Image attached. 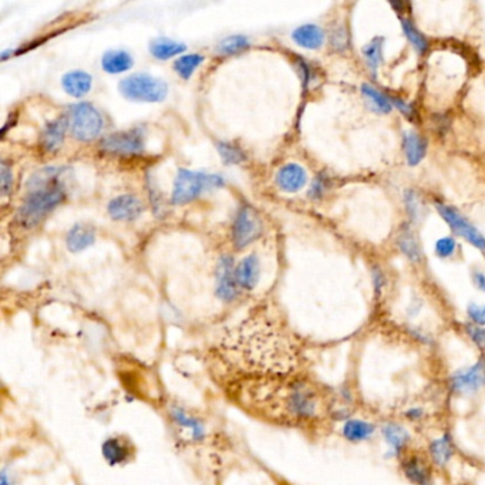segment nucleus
<instances>
[{"mask_svg": "<svg viewBox=\"0 0 485 485\" xmlns=\"http://www.w3.org/2000/svg\"><path fill=\"white\" fill-rule=\"evenodd\" d=\"M304 361L298 339L268 308L227 329L210 352L211 371L221 385L244 378L295 377Z\"/></svg>", "mask_w": 485, "mask_h": 485, "instance_id": "1", "label": "nucleus"}, {"mask_svg": "<svg viewBox=\"0 0 485 485\" xmlns=\"http://www.w3.org/2000/svg\"><path fill=\"white\" fill-rule=\"evenodd\" d=\"M222 387L245 413L276 426L297 427L312 423L319 419L325 406L318 385L299 376L244 378Z\"/></svg>", "mask_w": 485, "mask_h": 485, "instance_id": "2", "label": "nucleus"}, {"mask_svg": "<svg viewBox=\"0 0 485 485\" xmlns=\"http://www.w3.org/2000/svg\"><path fill=\"white\" fill-rule=\"evenodd\" d=\"M61 171L46 168L39 171L29 181V193L20 205L16 220L22 228L30 229L42 222L66 197V189L60 181Z\"/></svg>", "mask_w": 485, "mask_h": 485, "instance_id": "3", "label": "nucleus"}, {"mask_svg": "<svg viewBox=\"0 0 485 485\" xmlns=\"http://www.w3.org/2000/svg\"><path fill=\"white\" fill-rule=\"evenodd\" d=\"M222 184L224 179L220 175L179 169L174 184L172 203L176 205L191 203L192 200L198 198L204 189L220 186Z\"/></svg>", "mask_w": 485, "mask_h": 485, "instance_id": "4", "label": "nucleus"}, {"mask_svg": "<svg viewBox=\"0 0 485 485\" xmlns=\"http://www.w3.org/2000/svg\"><path fill=\"white\" fill-rule=\"evenodd\" d=\"M120 91L133 102L158 103L167 97L168 87L165 81L150 74H133L120 83Z\"/></svg>", "mask_w": 485, "mask_h": 485, "instance_id": "5", "label": "nucleus"}, {"mask_svg": "<svg viewBox=\"0 0 485 485\" xmlns=\"http://www.w3.org/2000/svg\"><path fill=\"white\" fill-rule=\"evenodd\" d=\"M67 119L71 136L80 141H91L97 138L104 127V120L100 112L90 103L71 106Z\"/></svg>", "mask_w": 485, "mask_h": 485, "instance_id": "6", "label": "nucleus"}, {"mask_svg": "<svg viewBox=\"0 0 485 485\" xmlns=\"http://www.w3.org/2000/svg\"><path fill=\"white\" fill-rule=\"evenodd\" d=\"M169 419L175 437L182 445H196L205 440L207 430L204 423L184 406L178 403L169 405Z\"/></svg>", "mask_w": 485, "mask_h": 485, "instance_id": "7", "label": "nucleus"}, {"mask_svg": "<svg viewBox=\"0 0 485 485\" xmlns=\"http://www.w3.org/2000/svg\"><path fill=\"white\" fill-rule=\"evenodd\" d=\"M448 387L458 396L474 395L485 389V357L478 359L474 364L455 370L448 377Z\"/></svg>", "mask_w": 485, "mask_h": 485, "instance_id": "8", "label": "nucleus"}, {"mask_svg": "<svg viewBox=\"0 0 485 485\" xmlns=\"http://www.w3.org/2000/svg\"><path fill=\"white\" fill-rule=\"evenodd\" d=\"M262 235V221L258 212L249 207L244 205L232 225V241L236 248L242 249L252 244Z\"/></svg>", "mask_w": 485, "mask_h": 485, "instance_id": "9", "label": "nucleus"}, {"mask_svg": "<svg viewBox=\"0 0 485 485\" xmlns=\"http://www.w3.org/2000/svg\"><path fill=\"white\" fill-rule=\"evenodd\" d=\"M437 211L440 212L441 218L450 225V228L465 241H468L475 248L485 251V236L472 225L469 224L455 208L445 205V204H436Z\"/></svg>", "mask_w": 485, "mask_h": 485, "instance_id": "10", "label": "nucleus"}, {"mask_svg": "<svg viewBox=\"0 0 485 485\" xmlns=\"http://www.w3.org/2000/svg\"><path fill=\"white\" fill-rule=\"evenodd\" d=\"M102 148L116 155H137L144 151V138L138 130L120 131L103 138Z\"/></svg>", "mask_w": 485, "mask_h": 485, "instance_id": "11", "label": "nucleus"}, {"mask_svg": "<svg viewBox=\"0 0 485 485\" xmlns=\"http://www.w3.org/2000/svg\"><path fill=\"white\" fill-rule=\"evenodd\" d=\"M241 287L235 277L234 261L231 256H222L217 268V295L221 301L231 304L241 295Z\"/></svg>", "mask_w": 485, "mask_h": 485, "instance_id": "12", "label": "nucleus"}, {"mask_svg": "<svg viewBox=\"0 0 485 485\" xmlns=\"http://www.w3.org/2000/svg\"><path fill=\"white\" fill-rule=\"evenodd\" d=\"M400 468L413 485H434L431 462H427L419 454H405L400 461Z\"/></svg>", "mask_w": 485, "mask_h": 485, "instance_id": "13", "label": "nucleus"}, {"mask_svg": "<svg viewBox=\"0 0 485 485\" xmlns=\"http://www.w3.org/2000/svg\"><path fill=\"white\" fill-rule=\"evenodd\" d=\"M102 454L110 465H124L134 458L136 447L126 437H110L103 443Z\"/></svg>", "mask_w": 485, "mask_h": 485, "instance_id": "14", "label": "nucleus"}, {"mask_svg": "<svg viewBox=\"0 0 485 485\" xmlns=\"http://www.w3.org/2000/svg\"><path fill=\"white\" fill-rule=\"evenodd\" d=\"M380 431L384 443L390 450V454L393 457H403L412 441V434L409 430L400 423L389 421L381 426Z\"/></svg>", "mask_w": 485, "mask_h": 485, "instance_id": "15", "label": "nucleus"}, {"mask_svg": "<svg viewBox=\"0 0 485 485\" xmlns=\"http://www.w3.org/2000/svg\"><path fill=\"white\" fill-rule=\"evenodd\" d=\"M144 212V204L131 193L116 197L109 204V214L116 221H134Z\"/></svg>", "mask_w": 485, "mask_h": 485, "instance_id": "16", "label": "nucleus"}, {"mask_svg": "<svg viewBox=\"0 0 485 485\" xmlns=\"http://www.w3.org/2000/svg\"><path fill=\"white\" fill-rule=\"evenodd\" d=\"M430 462L437 468H444L450 464L457 453L455 443L450 433H444L441 437L434 438L427 448Z\"/></svg>", "mask_w": 485, "mask_h": 485, "instance_id": "17", "label": "nucleus"}, {"mask_svg": "<svg viewBox=\"0 0 485 485\" xmlns=\"http://www.w3.org/2000/svg\"><path fill=\"white\" fill-rule=\"evenodd\" d=\"M308 182V174L299 164H286L276 175V184L285 192H298Z\"/></svg>", "mask_w": 485, "mask_h": 485, "instance_id": "18", "label": "nucleus"}, {"mask_svg": "<svg viewBox=\"0 0 485 485\" xmlns=\"http://www.w3.org/2000/svg\"><path fill=\"white\" fill-rule=\"evenodd\" d=\"M67 128H68L67 116H63V117L56 119L54 121L49 123L40 136L42 148L46 152H56L57 150H60V147L64 143Z\"/></svg>", "mask_w": 485, "mask_h": 485, "instance_id": "19", "label": "nucleus"}, {"mask_svg": "<svg viewBox=\"0 0 485 485\" xmlns=\"http://www.w3.org/2000/svg\"><path fill=\"white\" fill-rule=\"evenodd\" d=\"M235 277L241 290H252L259 280V259L249 255L235 268Z\"/></svg>", "mask_w": 485, "mask_h": 485, "instance_id": "20", "label": "nucleus"}, {"mask_svg": "<svg viewBox=\"0 0 485 485\" xmlns=\"http://www.w3.org/2000/svg\"><path fill=\"white\" fill-rule=\"evenodd\" d=\"M377 427L374 423L361 419H349L342 427V434L349 443L359 444L369 441L374 436Z\"/></svg>", "mask_w": 485, "mask_h": 485, "instance_id": "21", "label": "nucleus"}, {"mask_svg": "<svg viewBox=\"0 0 485 485\" xmlns=\"http://www.w3.org/2000/svg\"><path fill=\"white\" fill-rule=\"evenodd\" d=\"M292 39L301 47L318 50L325 43V32L318 25H304L292 33Z\"/></svg>", "mask_w": 485, "mask_h": 485, "instance_id": "22", "label": "nucleus"}, {"mask_svg": "<svg viewBox=\"0 0 485 485\" xmlns=\"http://www.w3.org/2000/svg\"><path fill=\"white\" fill-rule=\"evenodd\" d=\"M61 84L67 94L76 97V99H80V97L85 95L91 90L92 78L87 73L77 70L64 74Z\"/></svg>", "mask_w": 485, "mask_h": 485, "instance_id": "23", "label": "nucleus"}, {"mask_svg": "<svg viewBox=\"0 0 485 485\" xmlns=\"http://www.w3.org/2000/svg\"><path fill=\"white\" fill-rule=\"evenodd\" d=\"M403 145L407 162L410 165L420 164L427 154V141L414 131H406L403 134Z\"/></svg>", "mask_w": 485, "mask_h": 485, "instance_id": "24", "label": "nucleus"}, {"mask_svg": "<svg viewBox=\"0 0 485 485\" xmlns=\"http://www.w3.org/2000/svg\"><path fill=\"white\" fill-rule=\"evenodd\" d=\"M94 239H95V234L92 228L77 224L67 234V248L71 252H80V251L87 249L90 245H92Z\"/></svg>", "mask_w": 485, "mask_h": 485, "instance_id": "25", "label": "nucleus"}, {"mask_svg": "<svg viewBox=\"0 0 485 485\" xmlns=\"http://www.w3.org/2000/svg\"><path fill=\"white\" fill-rule=\"evenodd\" d=\"M102 66H103L104 71H107L110 74H119V73L127 71L133 66V59L124 50L109 52L104 54V57L102 60Z\"/></svg>", "mask_w": 485, "mask_h": 485, "instance_id": "26", "label": "nucleus"}, {"mask_svg": "<svg viewBox=\"0 0 485 485\" xmlns=\"http://www.w3.org/2000/svg\"><path fill=\"white\" fill-rule=\"evenodd\" d=\"M361 92L366 97V100L369 102V104L371 106V109L376 110L377 113L387 114V113L392 112V109H393L392 99H389V97H387L384 92L378 91L371 84H363Z\"/></svg>", "mask_w": 485, "mask_h": 485, "instance_id": "27", "label": "nucleus"}, {"mask_svg": "<svg viewBox=\"0 0 485 485\" xmlns=\"http://www.w3.org/2000/svg\"><path fill=\"white\" fill-rule=\"evenodd\" d=\"M383 39L374 37L363 47V57L366 60V64L373 76H376L377 68L383 60Z\"/></svg>", "mask_w": 485, "mask_h": 485, "instance_id": "28", "label": "nucleus"}, {"mask_svg": "<svg viewBox=\"0 0 485 485\" xmlns=\"http://www.w3.org/2000/svg\"><path fill=\"white\" fill-rule=\"evenodd\" d=\"M185 50V46L182 43L168 40V39H158L152 42L151 44V53L154 57L160 60H168L174 56L181 54Z\"/></svg>", "mask_w": 485, "mask_h": 485, "instance_id": "29", "label": "nucleus"}, {"mask_svg": "<svg viewBox=\"0 0 485 485\" xmlns=\"http://www.w3.org/2000/svg\"><path fill=\"white\" fill-rule=\"evenodd\" d=\"M397 244L402 249V252L413 262H419L421 259V251H420V246L414 238V234L409 229V228H405L402 229L399 238H397Z\"/></svg>", "mask_w": 485, "mask_h": 485, "instance_id": "30", "label": "nucleus"}, {"mask_svg": "<svg viewBox=\"0 0 485 485\" xmlns=\"http://www.w3.org/2000/svg\"><path fill=\"white\" fill-rule=\"evenodd\" d=\"M203 61H204V57L201 54H186V56H181L175 61L174 68L181 78L188 80Z\"/></svg>", "mask_w": 485, "mask_h": 485, "instance_id": "31", "label": "nucleus"}, {"mask_svg": "<svg viewBox=\"0 0 485 485\" xmlns=\"http://www.w3.org/2000/svg\"><path fill=\"white\" fill-rule=\"evenodd\" d=\"M402 29H403L406 37L409 39V42L413 44L414 50L419 54H423L429 47V42L424 37V35L409 19H402Z\"/></svg>", "mask_w": 485, "mask_h": 485, "instance_id": "32", "label": "nucleus"}, {"mask_svg": "<svg viewBox=\"0 0 485 485\" xmlns=\"http://www.w3.org/2000/svg\"><path fill=\"white\" fill-rule=\"evenodd\" d=\"M249 47V40L248 37L245 36H229L227 39H224L221 43H220V47H218V52L224 56H229V54H236L245 49Z\"/></svg>", "mask_w": 485, "mask_h": 485, "instance_id": "33", "label": "nucleus"}, {"mask_svg": "<svg viewBox=\"0 0 485 485\" xmlns=\"http://www.w3.org/2000/svg\"><path fill=\"white\" fill-rule=\"evenodd\" d=\"M218 151L224 160L225 164H239L246 160L244 151L229 143H220Z\"/></svg>", "mask_w": 485, "mask_h": 485, "instance_id": "34", "label": "nucleus"}, {"mask_svg": "<svg viewBox=\"0 0 485 485\" xmlns=\"http://www.w3.org/2000/svg\"><path fill=\"white\" fill-rule=\"evenodd\" d=\"M464 330L469 340L477 346V349L482 352V354H485V328L475 323H467L464 326Z\"/></svg>", "mask_w": 485, "mask_h": 485, "instance_id": "35", "label": "nucleus"}, {"mask_svg": "<svg viewBox=\"0 0 485 485\" xmlns=\"http://www.w3.org/2000/svg\"><path fill=\"white\" fill-rule=\"evenodd\" d=\"M457 242L451 236H444L436 242V255L440 258H450L455 253Z\"/></svg>", "mask_w": 485, "mask_h": 485, "instance_id": "36", "label": "nucleus"}, {"mask_svg": "<svg viewBox=\"0 0 485 485\" xmlns=\"http://www.w3.org/2000/svg\"><path fill=\"white\" fill-rule=\"evenodd\" d=\"M0 172H2V196L8 197L13 186L12 167L6 161H2V164H0Z\"/></svg>", "mask_w": 485, "mask_h": 485, "instance_id": "37", "label": "nucleus"}, {"mask_svg": "<svg viewBox=\"0 0 485 485\" xmlns=\"http://www.w3.org/2000/svg\"><path fill=\"white\" fill-rule=\"evenodd\" d=\"M329 184V179L325 174H321L316 176V179L312 182V186H311V191H309V197L313 198V200H318L321 198L325 191H326V186Z\"/></svg>", "mask_w": 485, "mask_h": 485, "instance_id": "38", "label": "nucleus"}, {"mask_svg": "<svg viewBox=\"0 0 485 485\" xmlns=\"http://www.w3.org/2000/svg\"><path fill=\"white\" fill-rule=\"evenodd\" d=\"M347 44H349V40H347L346 29L343 26H340L336 30H333V33H332V46L337 52H342V50L347 49Z\"/></svg>", "mask_w": 485, "mask_h": 485, "instance_id": "39", "label": "nucleus"}, {"mask_svg": "<svg viewBox=\"0 0 485 485\" xmlns=\"http://www.w3.org/2000/svg\"><path fill=\"white\" fill-rule=\"evenodd\" d=\"M405 203H406L407 212L410 214V217L413 220H416L419 217L420 205H419V198H417V196H416L413 191H406V193H405Z\"/></svg>", "mask_w": 485, "mask_h": 485, "instance_id": "40", "label": "nucleus"}, {"mask_svg": "<svg viewBox=\"0 0 485 485\" xmlns=\"http://www.w3.org/2000/svg\"><path fill=\"white\" fill-rule=\"evenodd\" d=\"M467 313L469 316V319L472 321V323L478 325V326H485V305L484 306H478L475 304H471L467 309Z\"/></svg>", "mask_w": 485, "mask_h": 485, "instance_id": "41", "label": "nucleus"}, {"mask_svg": "<svg viewBox=\"0 0 485 485\" xmlns=\"http://www.w3.org/2000/svg\"><path fill=\"white\" fill-rule=\"evenodd\" d=\"M427 417V412L424 407H420V406H413V407H409L406 412H405V419L410 423H420L423 421L424 419Z\"/></svg>", "mask_w": 485, "mask_h": 485, "instance_id": "42", "label": "nucleus"}, {"mask_svg": "<svg viewBox=\"0 0 485 485\" xmlns=\"http://www.w3.org/2000/svg\"><path fill=\"white\" fill-rule=\"evenodd\" d=\"M392 103L406 116V117H412L413 116V107L409 104V103H406L405 100H402V99H396V97H395V99H392Z\"/></svg>", "mask_w": 485, "mask_h": 485, "instance_id": "43", "label": "nucleus"}, {"mask_svg": "<svg viewBox=\"0 0 485 485\" xmlns=\"http://www.w3.org/2000/svg\"><path fill=\"white\" fill-rule=\"evenodd\" d=\"M373 282H374L376 292L380 294V292H381V289H383L384 285H385V277H384V275H383L381 270H378V269H374V270H373Z\"/></svg>", "mask_w": 485, "mask_h": 485, "instance_id": "44", "label": "nucleus"}, {"mask_svg": "<svg viewBox=\"0 0 485 485\" xmlns=\"http://www.w3.org/2000/svg\"><path fill=\"white\" fill-rule=\"evenodd\" d=\"M472 279H474L475 286H477L479 290H482V292H485V275L481 273V272H475L474 276H472Z\"/></svg>", "mask_w": 485, "mask_h": 485, "instance_id": "45", "label": "nucleus"}]
</instances>
